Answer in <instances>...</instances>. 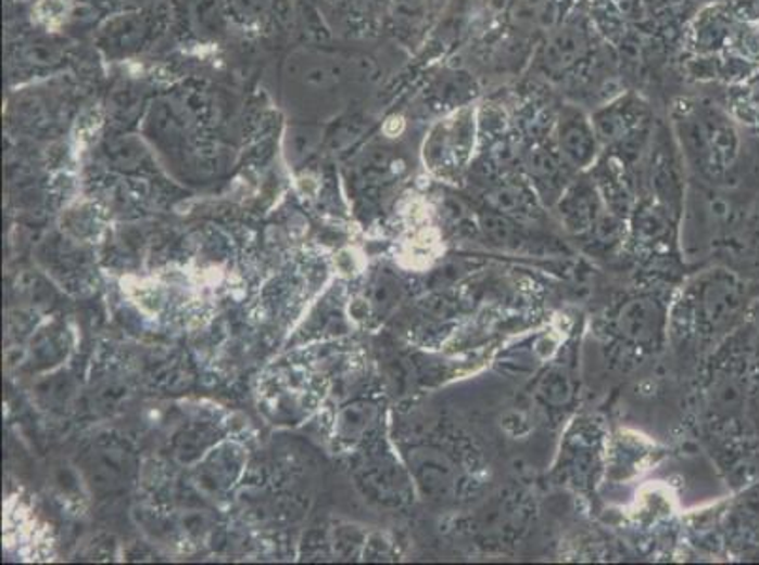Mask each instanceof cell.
<instances>
[{
    "label": "cell",
    "mask_w": 759,
    "mask_h": 565,
    "mask_svg": "<svg viewBox=\"0 0 759 565\" xmlns=\"http://www.w3.org/2000/svg\"><path fill=\"white\" fill-rule=\"evenodd\" d=\"M663 326V313L656 301L648 298L631 300L620 309L618 330L636 345H650L658 339Z\"/></svg>",
    "instance_id": "obj_1"
},
{
    "label": "cell",
    "mask_w": 759,
    "mask_h": 565,
    "mask_svg": "<svg viewBox=\"0 0 759 565\" xmlns=\"http://www.w3.org/2000/svg\"><path fill=\"white\" fill-rule=\"evenodd\" d=\"M148 35H150V25L144 15H117L114 20L104 23L99 35V43L112 57H124L132 51L140 50Z\"/></svg>",
    "instance_id": "obj_2"
},
{
    "label": "cell",
    "mask_w": 759,
    "mask_h": 565,
    "mask_svg": "<svg viewBox=\"0 0 759 565\" xmlns=\"http://www.w3.org/2000/svg\"><path fill=\"white\" fill-rule=\"evenodd\" d=\"M703 313L710 322L728 321L738 306V294L730 281L714 280L703 288Z\"/></svg>",
    "instance_id": "obj_3"
},
{
    "label": "cell",
    "mask_w": 759,
    "mask_h": 565,
    "mask_svg": "<svg viewBox=\"0 0 759 565\" xmlns=\"http://www.w3.org/2000/svg\"><path fill=\"white\" fill-rule=\"evenodd\" d=\"M418 479L426 488V492L437 498L448 496L454 488V465L450 464L444 457H439L434 452L426 454V459L418 464Z\"/></svg>",
    "instance_id": "obj_4"
},
{
    "label": "cell",
    "mask_w": 759,
    "mask_h": 565,
    "mask_svg": "<svg viewBox=\"0 0 759 565\" xmlns=\"http://www.w3.org/2000/svg\"><path fill=\"white\" fill-rule=\"evenodd\" d=\"M584 50V38L577 29L559 30L546 46V63L556 70L571 66L579 61Z\"/></svg>",
    "instance_id": "obj_5"
},
{
    "label": "cell",
    "mask_w": 759,
    "mask_h": 565,
    "mask_svg": "<svg viewBox=\"0 0 759 565\" xmlns=\"http://www.w3.org/2000/svg\"><path fill=\"white\" fill-rule=\"evenodd\" d=\"M561 151L574 166H586L587 163H592L595 155L592 130H587L582 123L565 127L561 132Z\"/></svg>",
    "instance_id": "obj_6"
},
{
    "label": "cell",
    "mask_w": 759,
    "mask_h": 565,
    "mask_svg": "<svg viewBox=\"0 0 759 565\" xmlns=\"http://www.w3.org/2000/svg\"><path fill=\"white\" fill-rule=\"evenodd\" d=\"M193 29L204 38H214L224 30V10L217 0H193L191 2Z\"/></svg>",
    "instance_id": "obj_7"
},
{
    "label": "cell",
    "mask_w": 759,
    "mask_h": 565,
    "mask_svg": "<svg viewBox=\"0 0 759 565\" xmlns=\"http://www.w3.org/2000/svg\"><path fill=\"white\" fill-rule=\"evenodd\" d=\"M493 204L505 214L520 215V217L535 214V204L531 194L523 191L521 187H503L493 194Z\"/></svg>",
    "instance_id": "obj_8"
},
{
    "label": "cell",
    "mask_w": 759,
    "mask_h": 565,
    "mask_svg": "<svg viewBox=\"0 0 759 565\" xmlns=\"http://www.w3.org/2000/svg\"><path fill=\"white\" fill-rule=\"evenodd\" d=\"M595 206L590 198V194H571V198L565 202L564 214L565 222L574 230H584L595 221Z\"/></svg>",
    "instance_id": "obj_9"
},
{
    "label": "cell",
    "mask_w": 759,
    "mask_h": 565,
    "mask_svg": "<svg viewBox=\"0 0 759 565\" xmlns=\"http://www.w3.org/2000/svg\"><path fill=\"white\" fill-rule=\"evenodd\" d=\"M482 229H484L485 234L493 242L503 245L516 244L518 237V230L514 227L513 222L508 221L506 217H501V215H484L482 217Z\"/></svg>",
    "instance_id": "obj_10"
},
{
    "label": "cell",
    "mask_w": 759,
    "mask_h": 565,
    "mask_svg": "<svg viewBox=\"0 0 759 565\" xmlns=\"http://www.w3.org/2000/svg\"><path fill=\"white\" fill-rule=\"evenodd\" d=\"M229 7L242 22L257 23L273 12L275 0H229Z\"/></svg>",
    "instance_id": "obj_11"
},
{
    "label": "cell",
    "mask_w": 759,
    "mask_h": 565,
    "mask_svg": "<svg viewBox=\"0 0 759 565\" xmlns=\"http://www.w3.org/2000/svg\"><path fill=\"white\" fill-rule=\"evenodd\" d=\"M541 394H543L544 400L554 403V406L567 403L572 396L571 381L561 372L549 373L541 385Z\"/></svg>",
    "instance_id": "obj_12"
},
{
    "label": "cell",
    "mask_w": 759,
    "mask_h": 565,
    "mask_svg": "<svg viewBox=\"0 0 759 565\" xmlns=\"http://www.w3.org/2000/svg\"><path fill=\"white\" fill-rule=\"evenodd\" d=\"M741 401V388L733 381H723L714 388V403L720 411H733Z\"/></svg>",
    "instance_id": "obj_13"
},
{
    "label": "cell",
    "mask_w": 759,
    "mask_h": 565,
    "mask_svg": "<svg viewBox=\"0 0 759 565\" xmlns=\"http://www.w3.org/2000/svg\"><path fill=\"white\" fill-rule=\"evenodd\" d=\"M25 59L33 65H50L58 61V50L48 42H33L25 48Z\"/></svg>",
    "instance_id": "obj_14"
},
{
    "label": "cell",
    "mask_w": 759,
    "mask_h": 565,
    "mask_svg": "<svg viewBox=\"0 0 759 565\" xmlns=\"http://www.w3.org/2000/svg\"><path fill=\"white\" fill-rule=\"evenodd\" d=\"M531 165H533L531 166L533 172H535L539 178L552 179L554 178V174L557 172L556 160H554L548 153H535V157H533V163H531Z\"/></svg>",
    "instance_id": "obj_15"
},
{
    "label": "cell",
    "mask_w": 759,
    "mask_h": 565,
    "mask_svg": "<svg viewBox=\"0 0 759 565\" xmlns=\"http://www.w3.org/2000/svg\"><path fill=\"white\" fill-rule=\"evenodd\" d=\"M752 413H754V421H756V424H758V428H759V388H758V393L754 394Z\"/></svg>",
    "instance_id": "obj_16"
}]
</instances>
